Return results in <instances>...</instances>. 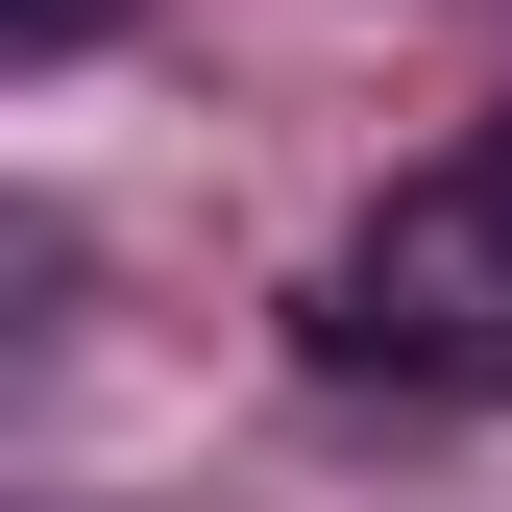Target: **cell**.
Returning a JSON list of instances; mask_svg holds the SVG:
<instances>
[{"mask_svg":"<svg viewBox=\"0 0 512 512\" xmlns=\"http://www.w3.org/2000/svg\"><path fill=\"white\" fill-rule=\"evenodd\" d=\"M317 366H391V391H512V147H439L415 196L317 269Z\"/></svg>","mask_w":512,"mask_h":512,"instance_id":"1","label":"cell"},{"mask_svg":"<svg viewBox=\"0 0 512 512\" xmlns=\"http://www.w3.org/2000/svg\"><path fill=\"white\" fill-rule=\"evenodd\" d=\"M488 147H512V122H488Z\"/></svg>","mask_w":512,"mask_h":512,"instance_id":"3","label":"cell"},{"mask_svg":"<svg viewBox=\"0 0 512 512\" xmlns=\"http://www.w3.org/2000/svg\"><path fill=\"white\" fill-rule=\"evenodd\" d=\"M122 25V0H0V49H25V74H49V49H98Z\"/></svg>","mask_w":512,"mask_h":512,"instance_id":"2","label":"cell"}]
</instances>
